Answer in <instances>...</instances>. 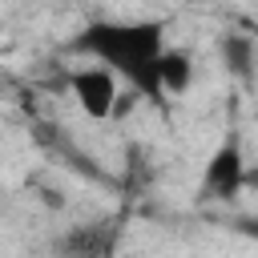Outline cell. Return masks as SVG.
Instances as JSON below:
<instances>
[{"instance_id":"6da1fadb","label":"cell","mask_w":258,"mask_h":258,"mask_svg":"<svg viewBox=\"0 0 258 258\" xmlns=\"http://www.w3.org/2000/svg\"><path fill=\"white\" fill-rule=\"evenodd\" d=\"M161 24L157 20H93L73 36V52H85L93 64L109 69L117 81H125L137 97L165 109L161 85H157V56H161Z\"/></svg>"},{"instance_id":"277c9868","label":"cell","mask_w":258,"mask_h":258,"mask_svg":"<svg viewBox=\"0 0 258 258\" xmlns=\"http://www.w3.org/2000/svg\"><path fill=\"white\" fill-rule=\"evenodd\" d=\"M117 246H121V226L113 218L77 222L56 238V254L60 258H113Z\"/></svg>"},{"instance_id":"8992f818","label":"cell","mask_w":258,"mask_h":258,"mask_svg":"<svg viewBox=\"0 0 258 258\" xmlns=\"http://www.w3.org/2000/svg\"><path fill=\"white\" fill-rule=\"evenodd\" d=\"M157 85H161V97L165 101L189 93V85H194V56L185 48H169L165 44L161 56H157Z\"/></svg>"},{"instance_id":"3957f363","label":"cell","mask_w":258,"mask_h":258,"mask_svg":"<svg viewBox=\"0 0 258 258\" xmlns=\"http://www.w3.org/2000/svg\"><path fill=\"white\" fill-rule=\"evenodd\" d=\"M246 189V157L238 149V141H222L210 161H206V173H202V198L206 202H234L238 194Z\"/></svg>"},{"instance_id":"52a82bcc","label":"cell","mask_w":258,"mask_h":258,"mask_svg":"<svg viewBox=\"0 0 258 258\" xmlns=\"http://www.w3.org/2000/svg\"><path fill=\"white\" fill-rule=\"evenodd\" d=\"M242 230H246L250 238H258V218H246V222H242Z\"/></svg>"},{"instance_id":"7a4b0ae2","label":"cell","mask_w":258,"mask_h":258,"mask_svg":"<svg viewBox=\"0 0 258 258\" xmlns=\"http://www.w3.org/2000/svg\"><path fill=\"white\" fill-rule=\"evenodd\" d=\"M69 93H73L77 109L89 121H113V109H117V97H121V81L109 69L89 60V64L69 73Z\"/></svg>"},{"instance_id":"ba28073f","label":"cell","mask_w":258,"mask_h":258,"mask_svg":"<svg viewBox=\"0 0 258 258\" xmlns=\"http://www.w3.org/2000/svg\"><path fill=\"white\" fill-rule=\"evenodd\" d=\"M254 40H258V32H254Z\"/></svg>"},{"instance_id":"5b68a950","label":"cell","mask_w":258,"mask_h":258,"mask_svg":"<svg viewBox=\"0 0 258 258\" xmlns=\"http://www.w3.org/2000/svg\"><path fill=\"white\" fill-rule=\"evenodd\" d=\"M218 56L226 64V73L238 81V85H254L258 81V40L254 32H242V28H230L218 36Z\"/></svg>"}]
</instances>
